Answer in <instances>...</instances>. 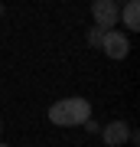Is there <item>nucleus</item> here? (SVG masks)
I'll return each instance as SVG.
<instances>
[{"instance_id": "obj_7", "label": "nucleus", "mask_w": 140, "mask_h": 147, "mask_svg": "<svg viewBox=\"0 0 140 147\" xmlns=\"http://www.w3.org/2000/svg\"><path fill=\"white\" fill-rule=\"evenodd\" d=\"M0 13H3V3H0Z\"/></svg>"}, {"instance_id": "obj_1", "label": "nucleus", "mask_w": 140, "mask_h": 147, "mask_svg": "<svg viewBox=\"0 0 140 147\" xmlns=\"http://www.w3.org/2000/svg\"><path fill=\"white\" fill-rule=\"evenodd\" d=\"M91 118V105L85 98H62V101H56V105L49 108V121L52 124H59V127H75V124H85V121Z\"/></svg>"}, {"instance_id": "obj_2", "label": "nucleus", "mask_w": 140, "mask_h": 147, "mask_svg": "<svg viewBox=\"0 0 140 147\" xmlns=\"http://www.w3.org/2000/svg\"><path fill=\"white\" fill-rule=\"evenodd\" d=\"M91 13H94V26H98V30H114V23H121L117 0H94Z\"/></svg>"}, {"instance_id": "obj_5", "label": "nucleus", "mask_w": 140, "mask_h": 147, "mask_svg": "<svg viewBox=\"0 0 140 147\" xmlns=\"http://www.w3.org/2000/svg\"><path fill=\"white\" fill-rule=\"evenodd\" d=\"M121 20L127 30H140V0H127V7L121 10Z\"/></svg>"}, {"instance_id": "obj_9", "label": "nucleus", "mask_w": 140, "mask_h": 147, "mask_svg": "<svg viewBox=\"0 0 140 147\" xmlns=\"http://www.w3.org/2000/svg\"><path fill=\"white\" fill-rule=\"evenodd\" d=\"M0 131H3V127H0Z\"/></svg>"}, {"instance_id": "obj_4", "label": "nucleus", "mask_w": 140, "mask_h": 147, "mask_svg": "<svg viewBox=\"0 0 140 147\" xmlns=\"http://www.w3.org/2000/svg\"><path fill=\"white\" fill-rule=\"evenodd\" d=\"M101 137L108 147H121L130 137V124H124V121H111L108 127H101Z\"/></svg>"}, {"instance_id": "obj_8", "label": "nucleus", "mask_w": 140, "mask_h": 147, "mask_svg": "<svg viewBox=\"0 0 140 147\" xmlns=\"http://www.w3.org/2000/svg\"><path fill=\"white\" fill-rule=\"evenodd\" d=\"M0 147H7V144H0Z\"/></svg>"}, {"instance_id": "obj_6", "label": "nucleus", "mask_w": 140, "mask_h": 147, "mask_svg": "<svg viewBox=\"0 0 140 147\" xmlns=\"http://www.w3.org/2000/svg\"><path fill=\"white\" fill-rule=\"evenodd\" d=\"M101 36H104V30H98V26H94V30L88 33V42H91V46H101Z\"/></svg>"}, {"instance_id": "obj_3", "label": "nucleus", "mask_w": 140, "mask_h": 147, "mask_svg": "<svg viewBox=\"0 0 140 147\" xmlns=\"http://www.w3.org/2000/svg\"><path fill=\"white\" fill-rule=\"evenodd\" d=\"M101 49L108 53L111 59H124L130 53V42L124 33H117V30H104V36H101Z\"/></svg>"}]
</instances>
